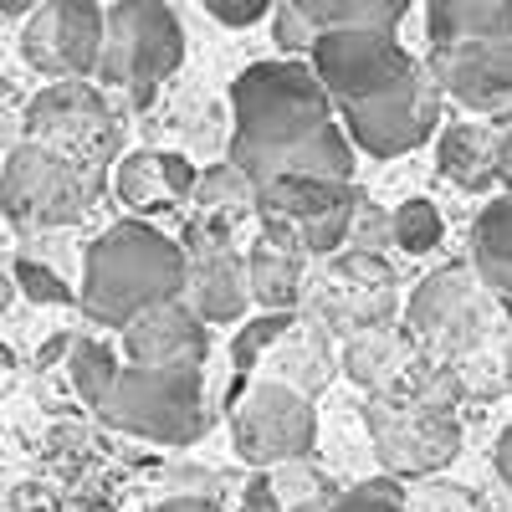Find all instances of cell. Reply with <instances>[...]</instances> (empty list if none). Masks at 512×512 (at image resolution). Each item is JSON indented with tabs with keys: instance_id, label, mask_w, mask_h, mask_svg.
<instances>
[{
	"instance_id": "30",
	"label": "cell",
	"mask_w": 512,
	"mask_h": 512,
	"mask_svg": "<svg viewBox=\"0 0 512 512\" xmlns=\"http://www.w3.org/2000/svg\"><path fill=\"white\" fill-rule=\"evenodd\" d=\"M441 236H446V221H441V210L431 205V200H405L400 210H395V246L400 251H410V256H425L431 246H441Z\"/></svg>"
},
{
	"instance_id": "32",
	"label": "cell",
	"mask_w": 512,
	"mask_h": 512,
	"mask_svg": "<svg viewBox=\"0 0 512 512\" xmlns=\"http://www.w3.org/2000/svg\"><path fill=\"white\" fill-rule=\"evenodd\" d=\"M349 251H369V256H384V246H395V210L374 205L369 195H359L354 216H349Z\"/></svg>"
},
{
	"instance_id": "11",
	"label": "cell",
	"mask_w": 512,
	"mask_h": 512,
	"mask_svg": "<svg viewBox=\"0 0 512 512\" xmlns=\"http://www.w3.org/2000/svg\"><path fill=\"white\" fill-rule=\"evenodd\" d=\"M369 431H374V451L379 466L390 477H425L441 472L461 451V425L451 420V410L436 405H415V400H369Z\"/></svg>"
},
{
	"instance_id": "23",
	"label": "cell",
	"mask_w": 512,
	"mask_h": 512,
	"mask_svg": "<svg viewBox=\"0 0 512 512\" xmlns=\"http://www.w3.org/2000/svg\"><path fill=\"white\" fill-rule=\"evenodd\" d=\"M359 185L354 180H313V175H277V180H262L251 195V205L262 210V221H287V226H303L318 210H333L354 200Z\"/></svg>"
},
{
	"instance_id": "10",
	"label": "cell",
	"mask_w": 512,
	"mask_h": 512,
	"mask_svg": "<svg viewBox=\"0 0 512 512\" xmlns=\"http://www.w3.org/2000/svg\"><path fill=\"white\" fill-rule=\"evenodd\" d=\"M441 98L446 93H441L436 72L425 67V62H415L410 77H400L390 93L344 108V134H349L354 149H364L374 159H400V154L420 149L425 139L436 134Z\"/></svg>"
},
{
	"instance_id": "25",
	"label": "cell",
	"mask_w": 512,
	"mask_h": 512,
	"mask_svg": "<svg viewBox=\"0 0 512 512\" xmlns=\"http://www.w3.org/2000/svg\"><path fill=\"white\" fill-rule=\"evenodd\" d=\"M292 318H297V308H267V313H256V318H241V323H236V333H231V395H226V405L246 390L251 369H262L267 349L292 328Z\"/></svg>"
},
{
	"instance_id": "34",
	"label": "cell",
	"mask_w": 512,
	"mask_h": 512,
	"mask_svg": "<svg viewBox=\"0 0 512 512\" xmlns=\"http://www.w3.org/2000/svg\"><path fill=\"white\" fill-rule=\"evenodd\" d=\"M11 272H16V287L31 297V303H57V308L72 303V287H67L52 267H41V262H16Z\"/></svg>"
},
{
	"instance_id": "1",
	"label": "cell",
	"mask_w": 512,
	"mask_h": 512,
	"mask_svg": "<svg viewBox=\"0 0 512 512\" xmlns=\"http://www.w3.org/2000/svg\"><path fill=\"white\" fill-rule=\"evenodd\" d=\"M185 297V251L149 221L108 226L82 262L77 303L103 328H128L139 313Z\"/></svg>"
},
{
	"instance_id": "4",
	"label": "cell",
	"mask_w": 512,
	"mask_h": 512,
	"mask_svg": "<svg viewBox=\"0 0 512 512\" xmlns=\"http://www.w3.org/2000/svg\"><path fill=\"white\" fill-rule=\"evenodd\" d=\"M185 62V31L180 16L164 0H118L103 11V52H98V82L118 88L134 103H149Z\"/></svg>"
},
{
	"instance_id": "5",
	"label": "cell",
	"mask_w": 512,
	"mask_h": 512,
	"mask_svg": "<svg viewBox=\"0 0 512 512\" xmlns=\"http://www.w3.org/2000/svg\"><path fill=\"white\" fill-rule=\"evenodd\" d=\"M98 190H103L98 169H82L31 139L6 159V175H0V205L16 226H72L88 216Z\"/></svg>"
},
{
	"instance_id": "24",
	"label": "cell",
	"mask_w": 512,
	"mask_h": 512,
	"mask_svg": "<svg viewBox=\"0 0 512 512\" xmlns=\"http://www.w3.org/2000/svg\"><path fill=\"white\" fill-rule=\"evenodd\" d=\"M472 272L487 282V292L512 297V195H497L472 221Z\"/></svg>"
},
{
	"instance_id": "18",
	"label": "cell",
	"mask_w": 512,
	"mask_h": 512,
	"mask_svg": "<svg viewBox=\"0 0 512 512\" xmlns=\"http://www.w3.org/2000/svg\"><path fill=\"white\" fill-rule=\"evenodd\" d=\"M195 175L200 169L185 159V154H123L118 169H113V190L123 205H134V210H149V216H159V210L169 205H180L195 195Z\"/></svg>"
},
{
	"instance_id": "15",
	"label": "cell",
	"mask_w": 512,
	"mask_h": 512,
	"mask_svg": "<svg viewBox=\"0 0 512 512\" xmlns=\"http://www.w3.org/2000/svg\"><path fill=\"white\" fill-rule=\"evenodd\" d=\"M436 72L441 93L472 108L477 118L507 128L512 123V36L502 41H461V47L431 52L425 62Z\"/></svg>"
},
{
	"instance_id": "35",
	"label": "cell",
	"mask_w": 512,
	"mask_h": 512,
	"mask_svg": "<svg viewBox=\"0 0 512 512\" xmlns=\"http://www.w3.org/2000/svg\"><path fill=\"white\" fill-rule=\"evenodd\" d=\"M272 36H277V47H282V52H292V57L313 52V41H318V31L308 26V16L297 11L292 0H282V6H272Z\"/></svg>"
},
{
	"instance_id": "7",
	"label": "cell",
	"mask_w": 512,
	"mask_h": 512,
	"mask_svg": "<svg viewBox=\"0 0 512 512\" xmlns=\"http://www.w3.org/2000/svg\"><path fill=\"white\" fill-rule=\"evenodd\" d=\"M26 139L103 175L108 159L118 154V118L88 77H72V82H52L47 93L31 98Z\"/></svg>"
},
{
	"instance_id": "38",
	"label": "cell",
	"mask_w": 512,
	"mask_h": 512,
	"mask_svg": "<svg viewBox=\"0 0 512 512\" xmlns=\"http://www.w3.org/2000/svg\"><path fill=\"white\" fill-rule=\"evenodd\" d=\"M149 512H226L216 497H200V492H185V497H169V502H154Z\"/></svg>"
},
{
	"instance_id": "26",
	"label": "cell",
	"mask_w": 512,
	"mask_h": 512,
	"mask_svg": "<svg viewBox=\"0 0 512 512\" xmlns=\"http://www.w3.org/2000/svg\"><path fill=\"white\" fill-rule=\"evenodd\" d=\"M308 16L313 31H338V26H384L400 31L410 0H292Z\"/></svg>"
},
{
	"instance_id": "16",
	"label": "cell",
	"mask_w": 512,
	"mask_h": 512,
	"mask_svg": "<svg viewBox=\"0 0 512 512\" xmlns=\"http://www.w3.org/2000/svg\"><path fill=\"white\" fill-rule=\"evenodd\" d=\"M123 333V359L144 364V369H169V364H205L210 354V323L175 297V303H159L149 313H139Z\"/></svg>"
},
{
	"instance_id": "3",
	"label": "cell",
	"mask_w": 512,
	"mask_h": 512,
	"mask_svg": "<svg viewBox=\"0 0 512 512\" xmlns=\"http://www.w3.org/2000/svg\"><path fill=\"white\" fill-rule=\"evenodd\" d=\"M98 415L113 431L139 436L149 446H190L205 436V420H210L200 364H169V369L123 364Z\"/></svg>"
},
{
	"instance_id": "19",
	"label": "cell",
	"mask_w": 512,
	"mask_h": 512,
	"mask_svg": "<svg viewBox=\"0 0 512 512\" xmlns=\"http://www.w3.org/2000/svg\"><path fill=\"white\" fill-rule=\"evenodd\" d=\"M328 328L323 323H313V318H303L297 313L292 318V328L277 338V344L267 349V379H277V384H292L297 395H323L328 390V379L338 374V359H333V349H328Z\"/></svg>"
},
{
	"instance_id": "8",
	"label": "cell",
	"mask_w": 512,
	"mask_h": 512,
	"mask_svg": "<svg viewBox=\"0 0 512 512\" xmlns=\"http://www.w3.org/2000/svg\"><path fill=\"white\" fill-rule=\"evenodd\" d=\"M303 303H308V318L338 338L384 328L395 318V272L384 267V256L344 246L323 256V272L303 282Z\"/></svg>"
},
{
	"instance_id": "20",
	"label": "cell",
	"mask_w": 512,
	"mask_h": 512,
	"mask_svg": "<svg viewBox=\"0 0 512 512\" xmlns=\"http://www.w3.org/2000/svg\"><path fill=\"white\" fill-rule=\"evenodd\" d=\"M497 149H502V128L487 118H466L441 128L436 139V169L461 190H492L497 185Z\"/></svg>"
},
{
	"instance_id": "41",
	"label": "cell",
	"mask_w": 512,
	"mask_h": 512,
	"mask_svg": "<svg viewBox=\"0 0 512 512\" xmlns=\"http://www.w3.org/2000/svg\"><path fill=\"white\" fill-rule=\"evenodd\" d=\"M36 6H41V0H0V16H26Z\"/></svg>"
},
{
	"instance_id": "17",
	"label": "cell",
	"mask_w": 512,
	"mask_h": 512,
	"mask_svg": "<svg viewBox=\"0 0 512 512\" xmlns=\"http://www.w3.org/2000/svg\"><path fill=\"white\" fill-rule=\"evenodd\" d=\"M246 277H251V303L262 308H297L308 282V251L297 246V231L287 221H267L256 246L246 251Z\"/></svg>"
},
{
	"instance_id": "9",
	"label": "cell",
	"mask_w": 512,
	"mask_h": 512,
	"mask_svg": "<svg viewBox=\"0 0 512 512\" xmlns=\"http://www.w3.org/2000/svg\"><path fill=\"white\" fill-rule=\"evenodd\" d=\"M318 82L328 88L333 108H349L364 98L390 93L400 77H410L415 57L400 47V31L384 26H338V31H318L313 52H308Z\"/></svg>"
},
{
	"instance_id": "6",
	"label": "cell",
	"mask_w": 512,
	"mask_h": 512,
	"mask_svg": "<svg viewBox=\"0 0 512 512\" xmlns=\"http://www.w3.org/2000/svg\"><path fill=\"white\" fill-rule=\"evenodd\" d=\"M231 415V436H236V456L256 472L297 456H313L318 441V410L308 395H297L292 384L277 379H256L226 405Z\"/></svg>"
},
{
	"instance_id": "22",
	"label": "cell",
	"mask_w": 512,
	"mask_h": 512,
	"mask_svg": "<svg viewBox=\"0 0 512 512\" xmlns=\"http://www.w3.org/2000/svg\"><path fill=\"white\" fill-rule=\"evenodd\" d=\"M415 364V349H410V333L400 328H364V333H349L344 338V359H338V369H344L359 390H395L400 374Z\"/></svg>"
},
{
	"instance_id": "40",
	"label": "cell",
	"mask_w": 512,
	"mask_h": 512,
	"mask_svg": "<svg viewBox=\"0 0 512 512\" xmlns=\"http://www.w3.org/2000/svg\"><path fill=\"white\" fill-rule=\"evenodd\" d=\"M497 477L512 487V425L502 431V441H497Z\"/></svg>"
},
{
	"instance_id": "42",
	"label": "cell",
	"mask_w": 512,
	"mask_h": 512,
	"mask_svg": "<svg viewBox=\"0 0 512 512\" xmlns=\"http://www.w3.org/2000/svg\"><path fill=\"white\" fill-rule=\"evenodd\" d=\"M67 512H113V507H108V502H72Z\"/></svg>"
},
{
	"instance_id": "21",
	"label": "cell",
	"mask_w": 512,
	"mask_h": 512,
	"mask_svg": "<svg viewBox=\"0 0 512 512\" xmlns=\"http://www.w3.org/2000/svg\"><path fill=\"white\" fill-rule=\"evenodd\" d=\"M512 36V0H431L425 6V41L431 52L461 41H502Z\"/></svg>"
},
{
	"instance_id": "13",
	"label": "cell",
	"mask_w": 512,
	"mask_h": 512,
	"mask_svg": "<svg viewBox=\"0 0 512 512\" xmlns=\"http://www.w3.org/2000/svg\"><path fill=\"white\" fill-rule=\"evenodd\" d=\"M180 251H185V303L205 323L236 328L251 308V277L246 256L231 246V231L221 221H200L180 236Z\"/></svg>"
},
{
	"instance_id": "39",
	"label": "cell",
	"mask_w": 512,
	"mask_h": 512,
	"mask_svg": "<svg viewBox=\"0 0 512 512\" xmlns=\"http://www.w3.org/2000/svg\"><path fill=\"white\" fill-rule=\"evenodd\" d=\"M497 180L512 190V123L502 128V149H497Z\"/></svg>"
},
{
	"instance_id": "33",
	"label": "cell",
	"mask_w": 512,
	"mask_h": 512,
	"mask_svg": "<svg viewBox=\"0 0 512 512\" xmlns=\"http://www.w3.org/2000/svg\"><path fill=\"white\" fill-rule=\"evenodd\" d=\"M328 512H410V507H405L395 477H374V482H359L349 492H338Z\"/></svg>"
},
{
	"instance_id": "37",
	"label": "cell",
	"mask_w": 512,
	"mask_h": 512,
	"mask_svg": "<svg viewBox=\"0 0 512 512\" xmlns=\"http://www.w3.org/2000/svg\"><path fill=\"white\" fill-rule=\"evenodd\" d=\"M236 512H282V502H277V492H272V477H267V472L246 482V492H241V507H236Z\"/></svg>"
},
{
	"instance_id": "31",
	"label": "cell",
	"mask_w": 512,
	"mask_h": 512,
	"mask_svg": "<svg viewBox=\"0 0 512 512\" xmlns=\"http://www.w3.org/2000/svg\"><path fill=\"white\" fill-rule=\"evenodd\" d=\"M359 195H364V190H359ZM359 195L344 200V205H333V210H318V216H308L303 226H292V231H297V246H303L308 256H333V251H344V241H349V216H354Z\"/></svg>"
},
{
	"instance_id": "2",
	"label": "cell",
	"mask_w": 512,
	"mask_h": 512,
	"mask_svg": "<svg viewBox=\"0 0 512 512\" xmlns=\"http://www.w3.org/2000/svg\"><path fill=\"white\" fill-rule=\"evenodd\" d=\"M231 118V164L251 180L277 149L333 123V98L308 62H256L231 82Z\"/></svg>"
},
{
	"instance_id": "14",
	"label": "cell",
	"mask_w": 512,
	"mask_h": 512,
	"mask_svg": "<svg viewBox=\"0 0 512 512\" xmlns=\"http://www.w3.org/2000/svg\"><path fill=\"white\" fill-rule=\"evenodd\" d=\"M492 297L487 282L472 267H446L436 277H425L410 297V338H425L436 349H466V344H482L487 328H492Z\"/></svg>"
},
{
	"instance_id": "28",
	"label": "cell",
	"mask_w": 512,
	"mask_h": 512,
	"mask_svg": "<svg viewBox=\"0 0 512 512\" xmlns=\"http://www.w3.org/2000/svg\"><path fill=\"white\" fill-rule=\"evenodd\" d=\"M67 369H72V384H77V395L88 400L93 410L113 395V379H118V354L108 349V344H98V338H72V359H67Z\"/></svg>"
},
{
	"instance_id": "36",
	"label": "cell",
	"mask_w": 512,
	"mask_h": 512,
	"mask_svg": "<svg viewBox=\"0 0 512 512\" xmlns=\"http://www.w3.org/2000/svg\"><path fill=\"white\" fill-rule=\"evenodd\" d=\"M205 11L221 26H251V21H262L272 11V0H205Z\"/></svg>"
},
{
	"instance_id": "12",
	"label": "cell",
	"mask_w": 512,
	"mask_h": 512,
	"mask_svg": "<svg viewBox=\"0 0 512 512\" xmlns=\"http://www.w3.org/2000/svg\"><path fill=\"white\" fill-rule=\"evenodd\" d=\"M103 52V6L98 0H41L21 31V57L52 82L93 77Z\"/></svg>"
},
{
	"instance_id": "43",
	"label": "cell",
	"mask_w": 512,
	"mask_h": 512,
	"mask_svg": "<svg viewBox=\"0 0 512 512\" xmlns=\"http://www.w3.org/2000/svg\"><path fill=\"white\" fill-rule=\"evenodd\" d=\"M11 303V277H0V308Z\"/></svg>"
},
{
	"instance_id": "29",
	"label": "cell",
	"mask_w": 512,
	"mask_h": 512,
	"mask_svg": "<svg viewBox=\"0 0 512 512\" xmlns=\"http://www.w3.org/2000/svg\"><path fill=\"white\" fill-rule=\"evenodd\" d=\"M251 195H256V185L241 175V169L226 159V164H210V169H200L195 175V205L200 210H210V216H221V210H246L251 205Z\"/></svg>"
},
{
	"instance_id": "44",
	"label": "cell",
	"mask_w": 512,
	"mask_h": 512,
	"mask_svg": "<svg viewBox=\"0 0 512 512\" xmlns=\"http://www.w3.org/2000/svg\"><path fill=\"white\" fill-rule=\"evenodd\" d=\"M507 390H512V344H507Z\"/></svg>"
},
{
	"instance_id": "27",
	"label": "cell",
	"mask_w": 512,
	"mask_h": 512,
	"mask_svg": "<svg viewBox=\"0 0 512 512\" xmlns=\"http://www.w3.org/2000/svg\"><path fill=\"white\" fill-rule=\"evenodd\" d=\"M267 477H272V492H277L282 512H328L333 497H338V487L318 472V466H308V456L267 466Z\"/></svg>"
}]
</instances>
